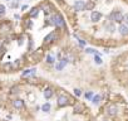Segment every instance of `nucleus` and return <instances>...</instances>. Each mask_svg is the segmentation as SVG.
<instances>
[{
	"label": "nucleus",
	"mask_w": 128,
	"mask_h": 121,
	"mask_svg": "<svg viewBox=\"0 0 128 121\" xmlns=\"http://www.w3.org/2000/svg\"><path fill=\"white\" fill-rule=\"evenodd\" d=\"M59 3L74 24L78 39L83 35L107 48L128 46V0H62Z\"/></svg>",
	"instance_id": "f257e3e1"
},
{
	"label": "nucleus",
	"mask_w": 128,
	"mask_h": 121,
	"mask_svg": "<svg viewBox=\"0 0 128 121\" xmlns=\"http://www.w3.org/2000/svg\"><path fill=\"white\" fill-rule=\"evenodd\" d=\"M118 62L121 66H123V71L121 69L118 72V77L121 82L123 83V86H126L128 88V51L118 57Z\"/></svg>",
	"instance_id": "f03ea898"
},
{
	"label": "nucleus",
	"mask_w": 128,
	"mask_h": 121,
	"mask_svg": "<svg viewBox=\"0 0 128 121\" xmlns=\"http://www.w3.org/2000/svg\"><path fill=\"white\" fill-rule=\"evenodd\" d=\"M70 103V100H69V97L67 96V95H59L58 98H57V105L58 107H67Z\"/></svg>",
	"instance_id": "7ed1b4c3"
},
{
	"label": "nucleus",
	"mask_w": 128,
	"mask_h": 121,
	"mask_svg": "<svg viewBox=\"0 0 128 121\" xmlns=\"http://www.w3.org/2000/svg\"><path fill=\"white\" fill-rule=\"evenodd\" d=\"M57 39H58V33L55 30L50 32L49 34H47L45 38H44V40H45V43H48V44H52V43H54Z\"/></svg>",
	"instance_id": "20e7f679"
},
{
	"label": "nucleus",
	"mask_w": 128,
	"mask_h": 121,
	"mask_svg": "<svg viewBox=\"0 0 128 121\" xmlns=\"http://www.w3.org/2000/svg\"><path fill=\"white\" fill-rule=\"evenodd\" d=\"M73 111H74V114H83L85 111V106L82 102H75L73 105Z\"/></svg>",
	"instance_id": "39448f33"
},
{
	"label": "nucleus",
	"mask_w": 128,
	"mask_h": 121,
	"mask_svg": "<svg viewBox=\"0 0 128 121\" xmlns=\"http://www.w3.org/2000/svg\"><path fill=\"white\" fill-rule=\"evenodd\" d=\"M67 64H68V59H67V57L60 58V59L58 60V63L55 64V69H57V71H62Z\"/></svg>",
	"instance_id": "423d86ee"
},
{
	"label": "nucleus",
	"mask_w": 128,
	"mask_h": 121,
	"mask_svg": "<svg viewBox=\"0 0 128 121\" xmlns=\"http://www.w3.org/2000/svg\"><path fill=\"white\" fill-rule=\"evenodd\" d=\"M43 95H44V97H45L47 100H49V98H52V97H53V95H54V90L52 88V87H47V88L44 90Z\"/></svg>",
	"instance_id": "0eeeda50"
},
{
	"label": "nucleus",
	"mask_w": 128,
	"mask_h": 121,
	"mask_svg": "<svg viewBox=\"0 0 128 121\" xmlns=\"http://www.w3.org/2000/svg\"><path fill=\"white\" fill-rule=\"evenodd\" d=\"M13 106L15 108H23L24 107V101L23 100H14L13 101Z\"/></svg>",
	"instance_id": "6e6552de"
},
{
	"label": "nucleus",
	"mask_w": 128,
	"mask_h": 121,
	"mask_svg": "<svg viewBox=\"0 0 128 121\" xmlns=\"http://www.w3.org/2000/svg\"><path fill=\"white\" fill-rule=\"evenodd\" d=\"M102 101V96L101 95H94V97L92 98V103L93 105H99Z\"/></svg>",
	"instance_id": "1a4fd4ad"
},
{
	"label": "nucleus",
	"mask_w": 128,
	"mask_h": 121,
	"mask_svg": "<svg viewBox=\"0 0 128 121\" xmlns=\"http://www.w3.org/2000/svg\"><path fill=\"white\" fill-rule=\"evenodd\" d=\"M35 72H37V69L35 68H33V69H26V71H24L23 72V77H28V76H34L35 74Z\"/></svg>",
	"instance_id": "9d476101"
},
{
	"label": "nucleus",
	"mask_w": 128,
	"mask_h": 121,
	"mask_svg": "<svg viewBox=\"0 0 128 121\" xmlns=\"http://www.w3.org/2000/svg\"><path fill=\"white\" fill-rule=\"evenodd\" d=\"M39 10H40V8H38V7H35V8H33V9L30 10V13H29V15L31 16V18H37V16H38V14H39Z\"/></svg>",
	"instance_id": "9b49d317"
},
{
	"label": "nucleus",
	"mask_w": 128,
	"mask_h": 121,
	"mask_svg": "<svg viewBox=\"0 0 128 121\" xmlns=\"http://www.w3.org/2000/svg\"><path fill=\"white\" fill-rule=\"evenodd\" d=\"M40 108H42V111H44V112H49V111H50V108H52V105L49 102H47V103H44Z\"/></svg>",
	"instance_id": "f8f14e48"
},
{
	"label": "nucleus",
	"mask_w": 128,
	"mask_h": 121,
	"mask_svg": "<svg viewBox=\"0 0 128 121\" xmlns=\"http://www.w3.org/2000/svg\"><path fill=\"white\" fill-rule=\"evenodd\" d=\"M84 96H85L87 100H91V101H92V98L94 97V93H93L92 91H88V92H85V93H84Z\"/></svg>",
	"instance_id": "ddd939ff"
},
{
	"label": "nucleus",
	"mask_w": 128,
	"mask_h": 121,
	"mask_svg": "<svg viewBox=\"0 0 128 121\" xmlns=\"http://www.w3.org/2000/svg\"><path fill=\"white\" fill-rule=\"evenodd\" d=\"M47 62H48L49 64H53V63L55 62V59H54V57L52 56V54H48V56H47Z\"/></svg>",
	"instance_id": "4468645a"
},
{
	"label": "nucleus",
	"mask_w": 128,
	"mask_h": 121,
	"mask_svg": "<svg viewBox=\"0 0 128 121\" xmlns=\"http://www.w3.org/2000/svg\"><path fill=\"white\" fill-rule=\"evenodd\" d=\"M74 95H75L77 97H80V96H82V90H79V88H74Z\"/></svg>",
	"instance_id": "2eb2a0df"
},
{
	"label": "nucleus",
	"mask_w": 128,
	"mask_h": 121,
	"mask_svg": "<svg viewBox=\"0 0 128 121\" xmlns=\"http://www.w3.org/2000/svg\"><path fill=\"white\" fill-rule=\"evenodd\" d=\"M18 92H19V87L18 86L12 87V93H18Z\"/></svg>",
	"instance_id": "dca6fc26"
},
{
	"label": "nucleus",
	"mask_w": 128,
	"mask_h": 121,
	"mask_svg": "<svg viewBox=\"0 0 128 121\" xmlns=\"http://www.w3.org/2000/svg\"><path fill=\"white\" fill-rule=\"evenodd\" d=\"M4 10H5V7H4V5H1V4H0V13H4Z\"/></svg>",
	"instance_id": "f3484780"
},
{
	"label": "nucleus",
	"mask_w": 128,
	"mask_h": 121,
	"mask_svg": "<svg viewBox=\"0 0 128 121\" xmlns=\"http://www.w3.org/2000/svg\"><path fill=\"white\" fill-rule=\"evenodd\" d=\"M3 44H4V39H0V51L3 49Z\"/></svg>",
	"instance_id": "a211bd4d"
},
{
	"label": "nucleus",
	"mask_w": 128,
	"mask_h": 121,
	"mask_svg": "<svg viewBox=\"0 0 128 121\" xmlns=\"http://www.w3.org/2000/svg\"><path fill=\"white\" fill-rule=\"evenodd\" d=\"M28 9V5H23V7H21V10H26Z\"/></svg>",
	"instance_id": "6ab92c4d"
},
{
	"label": "nucleus",
	"mask_w": 128,
	"mask_h": 121,
	"mask_svg": "<svg viewBox=\"0 0 128 121\" xmlns=\"http://www.w3.org/2000/svg\"><path fill=\"white\" fill-rule=\"evenodd\" d=\"M0 121H5V120H0Z\"/></svg>",
	"instance_id": "aec40b11"
}]
</instances>
